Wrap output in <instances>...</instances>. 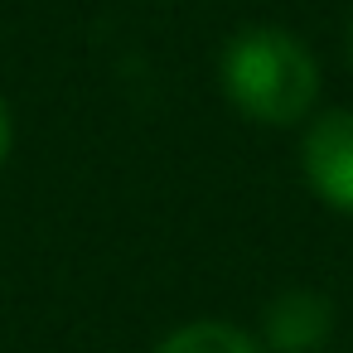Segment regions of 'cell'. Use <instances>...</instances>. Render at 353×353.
Segmentation results:
<instances>
[{"mask_svg": "<svg viewBox=\"0 0 353 353\" xmlns=\"http://www.w3.org/2000/svg\"><path fill=\"white\" fill-rule=\"evenodd\" d=\"M218 83L247 121L295 126L310 117L319 97V63L290 30L252 25L228 39L218 59Z\"/></svg>", "mask_w": 353, "mask_h": 353, "instance_id": "cell-1", "label": "cell"}, {"mask_svg": "<svg viewBox=\"0 0 353 353\" xmlns=\"http://www.w3.org/2000/svg\"><path fill=\"white\" fill-rule=\"evenodd\" d=\"M300 170L334 213H353V112H324L310 121L300 141Z\"/></svg>", "mask_w": 353, "mask_h": 353, "instance_id": "cell-2", "label": "cell"}, {"mask_svg": "<svg viewBox=\"0 0 353 353\" xmlns=\"http://www.w3.org/2000/svg\"><path fill=\"white\" fill-rule=\"evenodd\" d=\"M266 353H319L334 334V305L319 290H285L266 305Z\"/></svg>", "mask_w": 353, "mask_h": 353, "instance_id": "cell-3", "label": "cell"}, {"mask_svg": "<svg viewBox=\"0 0 353 353\" xmlns=\"http://www.w3.org/2000/svg\"><path fill=\"white\" fill-rule=\"evenodd\" d=\"M155 353H266V343L228 319H194V324H179L174 334H165L155 343Z\"/></svg>", "mask_w": 353, "mask_h": 353, "instance_id": "cell-4", "label": "cell"}, {"mask_svg": "<svg viewBox=\"0 0 353 353\" xmlns=\"http://www.w3.org/2000/svg\"><path fill=\"white\" fill-rule=\"evenodd\" d=\"M10 145H15V121H10V107L0 97V165L10 160Z\"/></svg>", "mask_w": 353, "mask_h": 353, "instance_id": "cell-5", "label": "cell"}, {"mask_svg": "<svg viewBox=\"0 0 353 353\" xmlns=\"http://www.w3.org/2000/svg\"><path fill=\"white\" fill-rule=\"evenodd\" d=\"M343 59H348V68H353V15H348V25H343Z\"/></svg>", "mask_w": 353, "mask_h": 353, "instance_id": "cell-6", "label": "cell"}]
</instances>
